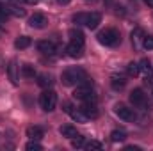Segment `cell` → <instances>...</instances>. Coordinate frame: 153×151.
I'll return each instance as SVG.
<instances>
[{"label":"cell","instance_id":"1f68e13d","mask_svg":"<svg viewBox=\"0 0 153 151\" xmlns=\"http://www.w3.org/2000/svg\"><path fill=\"white\" fill-rule=\"evenodd\" d=\"M125 150H126V151H139L141 148H139V146H126Z\"/></svg>","mask_w":153,"mask_h":151},{"label":"cell","instance_id":"f546056e","mask_svg":"<svg viewBox=\"0 0 153 151\" xmlns=\"http://www.w3.org/2000/svg\"><path fill=\"white\" fill-rule=\"evenodd\" d=\"M7 16H9V9L4 7V5H0V21H5Z\"/></svg>","mask_w":153,"mask_h":151},{"label":"cell","instance_id":"5b68a950","mask_svg":"<svg viewBox=\"0 0 153 151\" xmlns=\"http://www.w3.org/2000/svg\"><path fill=\"white\" fill-rule=\"evenodd\" d=\"M29 25L32 29H45L48 25V18L45 14H41V13H36V14H32L29 18Z\"/></svg>","mask_w":153,"mask_h":151},{"label":"cell","instance_id":"2e32d148","mask_svg":"<svg viewBox=\"0 0 153 151\" xmlns=\"http://www.w3.org/2000/svg\"><path fill=\"white\" fill-rule=\"evenodd\" d=\"M59 133H61L62 137L73 139V137L76 135V128H73L71 124H64V126H61V128H59Z\"/></svg>","mask_w":153,"mask_h":151},{"label":"cell","instance_id":"836d02e7","mask_svg":"<svg viewBox=\"0 0 153 151\" xmlns=\"http://www.w3.org/2000/svg\"><path fill=\"white\" fill-rule=\"evenodd\" d=\"M25 2H27V4H30V5H34V4H38L39 0H25Z\"/></svg>","mask_w":153,"mask_h":151},{"label":"cell","instance_id":"8992f818","mask_svg":"<svg viewBox=\"0 0 153 151\" xmlns=\"http://www.w3.org/2000/svg\"><path fill=\"white\" fill-rule=\"evenodd\" d=\"M66 53L73 59H80L84 55V44H76V43H70L66 46Z\"/></svg>","mask_w":153,"mask_h":151},{"label":"cell","instance_id":"484cf974","mask_svg":"<svg viewBox=\"0 0 153 151\" xmlns=\"http://www.w3.org/2000/svg\"><path fill=\"white\" fill-rule=\"evenodd\" d=\"M71 146H73V148H82V146H84V137L76 133L75 137L71 139Z\"/></svg>","mask_w":153,"mask_h":151},{"label":"cell","instance_id":"277c9868","mask_svg":"<svg viewBox=\"0 0 153 151\" xmlns=\"http://www.w3.org/2000/svg\"><path fill=\"white\" fill-rule=\"evenodd\" d=\"M114 112L117 117H121L123 121H134L135 119V112H134V109H128L126 105H123V103H117L114 107Z\"/></svg>","mask_w":153,"mask_h":151},{"label":"cell","instance_id":"d4e9b609","mask_svg":"<svg viewBox=\"0 0 153 151\" xmlns=\"http://www.w3.org/2000/svg\"><path fill=\"white\" fill-rule=\"evenodd\" d=\"M25 150H29V151H41V150H43V146H41L39 142H36V141H30V142H27Z\"/></svg>","mask_w":153,"mask_h":151},{"label":"cell","instance_id":"f1b7e54d","mask_svg":"<svg viewBox=\"0 0 153 151\" xmlns=\"http://www.w3.org/2000/svg\"><path fill=\"white\" fill-rule=\"evenodd\" d=\"M85 148L91 151V150H102L103 146H102V142H98V141H91V142H89V144H87Z\"/></svg>","mask_w":153,"mask_h":151},{"label":"cell","instance_id":"ba28073f","mask_svg":"<svg viewBox=\"0 0 153 151\" xmlns=\"http://www.w3.org/2000/svg\"><path fill=\"white\" fill-rule=\"evenodd\" d=\"M102 21V14L100 13H87V20H85V27H89L91 30L96 29Z\"/></svg>","mask_w":153,"mask_h":151},{"label":"cell","instance_id":"cb8c5ba5","mask_svg":"<svg viewBox=\"0 0 153 151\" xmlns=\"http://www.w3.org/2000/svg\"><path fill=\"white\" fill-rule=\"evenodd\" d=\"M7 9H9V14H13V16H18V18H23V16H25V11H23L22 7L11 5V7H7Z\"/></svg>","mask_w":153,"mask_h":151},{"label":"cell","instance_id":"4316f807","mask_svg":"<svg viewBox=\"0 0 153 151\" xmlns=\"http://www.w3.org/2000/svg\"><path fill=\"white\" fill-rule=\"evenodd\" d=\"M141 29H135L134 32H132V43L135 44V46H139V41H141Z\"/></svg>","mask_w":153,"mask_h":151},{"label":"cell","instance_id":"9c48e42d","mask_svg":"<svg viewBox=\"0 0 153 151\" xmlns=\"http://www.w3.org/2000/svg\"><path fill=\"white\" fill-rule=\"evenodd\" d=\"M80 110L85 114L87 117H96V115H98V110H96V103H94V100H93V101H84V105H82V109H80Z\"/></svg>","mask_w":153,"mask_h":151},{"label":"cell","instance_id":"8fae6325","mask_svg":"<svg viewBox=\"0 0 153 151\" xmlns=\"http://www.w3.org/2000/svg\"><path fill=\"white\" fill-rule=\"evenodd\" d=\"M68 36L71 39V43H76V44H84V41H85V36H84V32L80 30V29H71L70 32H68Z\"/></svg>","mask_w":153,"mask_h":151},{"label":"cell","instance_id":"83f0119b","mask_svg":"<svg viewBox=\"0 0 153 151\" xmlns=\"http://www.w3.org/2000/svg\"><path fill=\"white\" fill-rule=\"evenodd\" d=\"M143 46H144L146 50H153V38L152 36H144V38H143Z\"/></svg>","mask_w":153,"mask_h":151},{"label":"cell","instance_id":"d6a6232c","mask_svg":"<svg viewBox=\"0 0 153 151\" xmlns=\"http://www.w3.org/2000/svg\"><path fill=\"white\" fill-rule=\"evenodd\" d=\"M57 2H59V4H61V5H66V4H70V2H71V0H57Z\"/></svg>","mask_w":153,"mask_h":151},{"label":"cell","instance_id":"603a6c76","mask_svg":"<svg viewBox=\"0 0 153 151\" xmlns=\"http://www.w3.org/2000/svg\"><path fill=\"white\" fill-rule=\"evenodd\" d=\"M85 20H87V13H76V14H73V21L76 25H85Z\"/></svg>","mask_w":153,"mask_h":151},{"label":"cell","instance_id":"30bf717a","mask_svg":"<svg viewBox=\"0 0 153 151\" xmlns=\"http://www.w3.org/2000/svg\"><path fill=\"white\" fill-rule=\"evenodd\" d=\"M38 50L41 53H46V55H52L55 52V44L52 41H39L38 43Z\"/></svg>","mask_w":153,"mask_h":151},{"label":"cell","instance_id":"3957f363","mask_svg":"<svg viewBox=\"0 0 153 151\" xmlns=\"http://www.w3.org/2000/svg\"><path fill=\"white\" fill-rule=\"evenodd\" d=\"M39 105H41V109L45 112H52L55 109V105H57V94L53 91H48V89L43 91L41 96H39Z\"/></svg>","mask_w":153,"mask_h":151},{"label":"cell","instance_id":"7c38bea8","mask_svg":"<svg viewBox=\"0 0 153 151\" xmlns=\"http://www.w3.org/2000/svg\"><path fill=\"white\" fill-rule=\"evenodd\" d=\"M111 85H112V89H116V91H121L125 85H126V78L123 75H112V78H111Z\"/></svg>","mask_w":153,"mask_h":151},{"label":"cell","instance_id":"ac0fdd59","mask_svg":"<svg viewBox=\"0 0 153 151\" xmlns=\"http://www.w3.org/2000/svg\"><path fill=\"white\" fill-rule=\"evenodd\" d=\"M70 115L73 117V121H76V123H87V119H89V117L82 112V110H75V109L70 112Z\"/></svg>","mask_w":153,"mask_h":151},{"label":"cell","instance_id":"ffe728a7","mask_svg":"<svg viewBox=\"0 0 153 151\" xmlns=\"http://www.w3.org/2000/svg\"><path fill=\"white\" fill-rule=\"evenodd\" d=\"M125 139H126V133L123 130H112V133H111V141L112 142H123Z\"/></svg>","mask_w":153,"mask_h":151},{"label":"cell","instance_id":"9a60e30c","mask_svg":"<svg viewBox=\"0 0 153 151\" xmlns=\"http://www.w3.org/2000/svg\"><path fill=\"white\" fill-rule=\"evenodd\" d=\"M32 44V39L29 38V36H20V38H16L14 41V46L18 48V50H25V48H29Z\"/></svg>","mask_w":153,"mask_h":151},{"label":"cell","instance_id":"44dd1931","mask_svg":"<svg viewBox=\"0 0 153 151\" xmlns=\"http://www.w3.org/2000/svg\"><path fill=\"white\" fill-rule=\"evenodd\" d=\"M139 71H141V68H139L137 62H130V64L126 66V73H128L130 76H137L139 75Z\"/></svg>","mask_w":153,"mask_h":151},{"label":"cell","instance_id":"6da1fadb","mask_svg":"<svg viewBox=\"0 0 153 151\" xmlns=\"http://www.w3.org/2000/svg\"><path fill=\"white\" fill-rule=\"evenodd\" d=\"M85 82H91L85 71L82 68H68L64 73H62V84L64 85H75V84H85Z\"/></svg>","mask_w":153,"mask_h":151},{"label":"cell","instance_id":"5bb4252c","mask_svg":"<svg viewBox=\"0 0 153 151\" xmlns=\"http://www.w3.org/2000/svg\"><path fill=\"white\" fill-rule=\"evenodd\" d=\"M18 66H16V61H11L9 62V66H7V73H9V80L16 85L18 84Z\"/></svg>","mask_w":153,"mask_h":151},{"label":"cell","instance_id":"4fadbf2b","mask_svg":"<svg viewBox=\"0 0 153 151\" xmlns=\"http://www.w3.org/2000/svg\"><path fill=\"white\" fill-rule=\"evenodd\" d=\"M43 128H39V126H29L27 128V137H30L32 141H39V139H43Z\"/></svg>","mask_w":153,"mask_h":151},{"label":"cell","instance_id":"4dcf8cb0","mask_svg":"<svg viewBox=\"0 0 153 151\" xmlns=\"http://www.w3.org/2000/svg\"><path fill=\"white\" fill-rule=\"evenodd\" d=\"M62 107H64V112H66V114H70L71 110H73V105H71L70 101H64V103H62Z\"/></svg>","mask_w":153,"mask_h":151},{"label":"cell","instance_id":"e575fe53","mask_svg":"<svg viewBox=\"0 0 153 151\" xmlns=\"http://www.w3.org/2000/svg\"><path fill=\"white\" fill-rule=\"evenodd\" d=\"M144 2H146V4H148L150 7H153V0H144Z\"/></svg>","mask_w":153,"mask_h":151},{"label":"cell","instance_id":"e0dca14e","mask_svg":"<svg viewBox=\"0 0 153 151\" xmlns=\"http://www.w3.org/2000/svg\"><path fill=\"white\" fill-rule=\"evenodd\" d=\"M38 84L41 85V87H52L53 85V76L52 75H48V73H43V75H39L38 76Z\"/></svg>","mask_w":153,"mask_h":151},{"label":"cell","instance_id":"7a4b0ae2","mask_svg":"<svg viewBox=\"0 0 153 151\" xmlns=\"http://www.w3.org/2000/svg\"><path fill=\"white\" fill-rule=\"evenodd\" d=\"M98 41L105 46H116V44L121 43V36L116 29H105L98 34Z\"/></svg>","mask_w":153,"mask_h":151},{"label":"cell","instance_id":"7402d4cb","mask_svg":"<svg viewBox=\"0 0 153 151\" xmlns=\"http://www.w3.org/2000/svg\"><path fill=\"white\" fill-rule=\"evenodd\" d=\"M139 68H141V70H143V71H144V73H146L148 76H152L153 68H152V62H150L148 59H143V61H141V66H139Z\"/></svg>","mask_w":153,"mask_h":151},{"label":"cell","instance_id":"d6986e66","mask_svg":"<svg viewBox=\"0 0 153 151\" xmlns=\"http://www.w3.org/2000/svg\"><path fill=\"white\" fill-rule=\"evenodd\" d=\"M22 75L25 76V78H34V76H36V70H34V66H30V64H23V66H22Z\"/></svg>","mask_w":153,"mask_h":151},{"label":"cell","instance_id":"52a82bcc","mask_svg":"<svg viewBox=\"0 0 153 151\" xmlns=\"http://www.w3.org/2000/svg\"><path fill=\"white\" fill-rule=\"evenodd\" d=\"M130 101H132L134 105H137V107L144 105V101H146V96H144L143 89H134V91L130 93Z\"/></svg>","mask_w":153,"mask_h":151}]
</instances>
